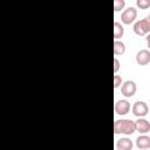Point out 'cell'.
I'll list each match as a JSON object with an SVG mask.
<instances>
[{
  "label": "cell",
  "mask_w": 150,
  "mask_h": 150,
  "mask_svg": "<svg viewBox=\"0 0 150 150\" xmlns=\"http://www.w3.org/2000/svg\"><path fill=\"white\" fill-rule=\"evenodd\" d=\"M134 146L131 139H129L128 137H122L120 139H117V143H116V148L118 150H131Z\"/></svg>",
  "instance_id": "cell-10"
},
{
  "label": "cell",
  "mask_w": 150,
  "mask_h": 150,
  "mask_svg": "<svg viewBox=\"0 0 150 150\" xmlns=\"http://www.w3.org/2000/svg\"><path fill=\"white\" fill-rule=\"evenodd\" d=\"M120 66H121L120 61H118V60L115 57V59H114V73H115V74L118 71V69H120Z\"/></svg>",
  "instance_id": "cell-16"
},
{
  "label": "cell",
  "mask_w": 150,
  "mask_h": 150,
  "mask_svg": "<svg viewBox=\"0 0 150 150\" xmlns=\"http://www.w3.org/2000/svg\"><path fill=\"white\" fill-rule=\"evenodd\" d=\"M134 32L139 36H143L150 33V14L144 19H141L134 23Z\"/></svg>",
  "instance_id": "cell-2"
},
{
  "label": "cell",
  "mask_w": 150,
  "mask_h": 150,
  "mask_svg": "<svg viewBox=\"0 0 150 150\" xmlns=\"http://www.w3.org/2000/svg\"><path fill=\"white\" fill-rule=\"evenodd\" d=\"M112 50H114V55H122L125 53V45L120 40H115Z\"/></svg>",
  "instance_id": "cell-11"
},
{
  "label": "cell",
  "mask_w": 150,
  "mask_h": 150,
  "mask_svg": "<svg viewBox=\"0 0 150 150\" xmlns=\"http://www.w3.org/2000/svg\"><path fill=\"white\" fill-rule=\"evenodd\" d=\"M136 5L141 9H146L150 7V0H136Z\"/></svg>",
  "instance_id": "cell-14"
},
{
  "label": "cell",
  "mask_w": 150,
  "mask_h": 150,
  "mask_svg": "<svg viewBox=\"0 0 150 150\" xmlns=\"http://www.w3.org/2000/svg\"><path fill=\"white\" fill-rule=\"evenodd\" d=\"M136 146L138 149H149L150 148V136L145 135V134H142L139 135L137 138H136Z\"/></svg>",
  "instance_id": "cell-9"
},
{
  "label": "cell",
  "mask_w": 150,
  "mask_h": 150,
  "mask_svg": "<svg viewBox=\"0 0 150 150\" xmlns=\"http://www.w3.org/2000/svg\"><path fill=\"white\" fill-rule=\"evenodd\" d=\"M146 46H148V48L150 50V33L146 35Z\"/></svg>",
  "instance_id": "cell-17"
},
{
  "label": "cell",
  "mask_w": 150,
  "mask_h": 150,
  "mask_svg": "<svg viewBox=\"0 0 150 150\" xmlns=\"http://www.w3.org/2000/svg\"><path fill=\"white\" fill-rule=\"evenodd\" d=\"M136 18H137V9L131 6L125 8L121 14V20L124 25H130L131 22L135 21Z\"/></svg>",
  "instance_id": "cell-4"
},
{
  "label": "cell",
  "mask_w": 150,
  "mask_h": 150,
  "mask_svg": "<svg viewBox=\"0 0 150 150\" xmlns=\"http://www.w3.org/2000/svg\"><path fill=\"white\" fill-rule=\"evenodd\" d=\"M136 131V124L135 121L122 118V120H116L114 122V132L116 135L123 134V135H131Z\"/></svg>",
  "instance_id": "cell-1"
},
{
  "label": "cell",
  "mask_w": 150,
  "mask_h": 150,
  "mask_svg": "<svg viewBox=\"0 0 150 150\" xmlns=\"http://www.w3.org/2000/svg\"><path fill=\"white\" fill-rule=\"evenodd\" d=\"M124 34V27L121 22L115 21L114 22V38L115 40H118L120 38H122Z\"/></svg>",
  "instance_id": "cell-12"
},
{
  "label": "cell",
  "mask_w": 150,
  "mask_h": 150,
  "mask_svg": "<svg viewBox=\"0 0 150 150\" xmlns=\"http://www.w3.org/2000/svg\"><path fill=\"white\" fill-rule=\"evenodd\" d=\"M136 90H137V86H136V83H135L134 81H131V80H127V81H124V82L121 84V94H122L123 96H125V97H131V96H134L135 93H136Z\"/></svg>",
  "instance_id": "cell-3"
},
{
  "label": "cell",
  "mask_w": 150,
  "mask_h": 150,
  "mask_svg": "<svg viewBox=\"0 0 150 150\" xmlns=\"http://www.w3.org/2000/svg\"><path fill=\"white\" fill-rule=\"evenodd\" d=\"M125 7V0H114V11L120 12Z\"/></svg>",
  "instance_id": "cell-13"
},
{
  "label": "cell",
  "mask_w": 150,
  "mask_h": 150,
  "mask_svg": "<svg viewBox=\"0 0 150 150\" xmlns=\"http://www.w3.org/2000/svg\"><path fill=\"white\" fill-rule=\"evenodd\" d=\"M131 110H132V114H134L136 117H144V116H146L148 112H149V107H148V104H146L145 102H143V101H137V102L134 103Z\"/></svg>",
  "instance_id": "cell-5"
},
{
  "label": "cell",
  "mask_w": 150,
  "mask_h": 150,
  "mask_svg": "<svg viewBox=\"0 0 150 150\" xmlns=\"http://www.w3.org/2000/svg\"><path fill=\"white\" fill-rule=\"evenodd\" d=\"M122 84V77L120 76V75H114V88L116 89V88H118Z\"/></svg>",
  "instance_id": "cell-15"
},
{
  "label": "cell",
  "mask_w": 150,
  "mask_h": 150,
  "mask_svg": "<svg viewBox=\"0 0 150 150\" xmlns=\"http://www.w3.org/2000/svg\"><path fill=\"white\" fill-rule=\"evenodd\" d=\"M130 110V103L127 100H118L115 103V112L117 115H127Z\"/></svg>",
  "instance_id": "cell-6"
},
{
  "label": "cell",
  "mask_w": 150,
  "mask_h": 150,
  "mask_svg": "<svg viewBox=\"0 0 150 150\" xmlns=\"http://www.w3.org/2000/svg\"><path fill=\"white\" fill-rule=\"evenodd\" d=\"M136 62L139 66H145L150 63V50L149 49H141L136 54Z\"/></svg>",
  "instance_id": "cell-7"
},
{
  "label": "cell",
  "mask_w": 150,
  "mask_h": 150,
  "mask_svg": "<svg viewBox=\"0 0 150 150\" xmlns=\"http://www.w3.org/2000/svg\"><path fill=\"white\" fill-rule=\"evenodd\" d=\"M135 124H136V131H138L139 134H146L150 131V122L144 117H138V120L135 121Z\"/></svg>",
  "instance_id": "cell-8"
}]
</instances>
